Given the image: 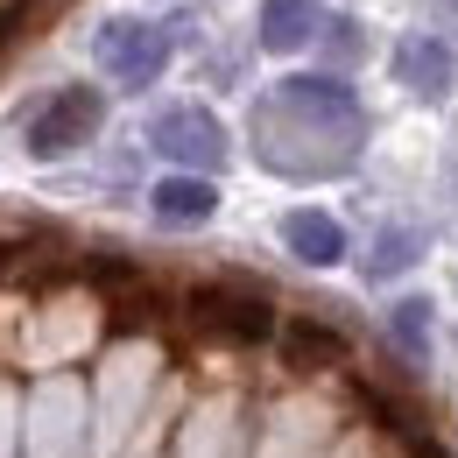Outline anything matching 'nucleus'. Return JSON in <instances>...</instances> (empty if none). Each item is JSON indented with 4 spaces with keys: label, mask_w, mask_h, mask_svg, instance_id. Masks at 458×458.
<instances>
[{
    "label": "nucleus",
    "mask_w": 458,
    "mask_h": 458,
    "mask_svg": "<svg viewBox=\"0 0 458 458\" xmlns=\"http://www.w3.org/2000/svg\"><path fill=\"white\" fill-rule=\"evenodd\" d=\"M445 14H452V21H458V0H445Z\"/></svg>",
    "instance_id": "obj_17"
},
{
    "label": "nucleus",
    "mask_w": 458,
    "mask_h": 458,
    "mask_svg": "<svg viewBox=\"0 0 458 458\" xmlns=\"http://www.w3.org/2000/svg\"><path fill=\"white\" fill-rule=\"evenodd\" d=\"M325 29H332V36H325V43H332V57H352V50H360V36H352V21H345V14H339V21H325Z\"/></svg>",
    "instance_id": "obj_14"
},
{
    "label": "nucleus",
    "mask_w": 458,
    "mask_h": 458,
    "mask_svg": "<svg viewBox=\"0 0 458 458\" xmlns=\"http://www.w3.org/2000/svg\"><path fill=\"white\" fill-rule=\"evenodd\" d=\"M430 310H437L430 296H402V303H388V345H395L402 367H430V332H437Z\"/></svg>",
    "instance_id": "obj_9"
},
{
    "label": "nucleus",
    "mask_w": 458,
    "mask_h": 458,
    "mask_svg": "<svg viewBox=\"0 0 458 458\" xmlns=\"http://www.w3.org/2000/svg\"><path fill=\"white\" fill-rule=\"evenodd\" d=\"M310 36H318V0H261V50L289 57Z\"/></svg>",
    "instance_id": "obj_10"
},
{
    "label": "nucleus",
    "mask_w": 458,
    "mask_h": 458,
    "mask_svg": "<svg viewBox=\"0 0 458 458\" xmlns=\"http://www.w3.org/2000/svg\"><path fill=\"white\" fill-rule=\"evenodd\" d=\"M276 352H283L289 374H325V367H345V360H352V339H345L339 325H325V318H289Z\"/></svg>",
    "instance_id": "obj_6"
},
{
    "label": "nucleus",
    "mask_w": 458,
    "mask_h": 458,
    "mask_svg": "<svg viewBox=\"0 0 458 458\" xmlns=\"http://www.w3.org/2000/svg\"><path fill=\"white\" fill-rule=\"evenodd\" d=\"M212 212H219V176H183V170H170L156 191H148V219H156V226H170V233L205 226Z\"/></svg>",
    "instance_id": "obj_5"
},
{
    "label": "nucleus",
    "mask_w": 458,
    "mask_h": 458,
    "mask_svg": "<svg viewBox=\"0 0 458 458\" xmlns=\"http://www.w3.org/2000/svg\"><path fill=\"white\" fill-rule=\"evenodd\" d=\"M36 7H43V0H0V50H7V43L36 21Z\"/></svg>",
    "instance_id": "obj_13"
},
{
    "label": "nucleus",
    "mask_w": 458,
    "mask_h": 458,
    "mask_svg": "<svg viewBox=\"0 0 458 458\" xmlns=\"http://www.w3.org/2000/svg\"><path fill=\"white\" fill-rule=\"evenodd\" d=\"M452 43L445 36H430V29H416V36H402L395 43V85H409L416 99H445L452 92Z\"/></svg>",
    "instance_id": "obj_7"
},
{
    "label": "nucleus",
    "mask_w": 458,
    "mask_h": 458,
    "mask_svg": "<svg viewBox=\"0 0 458 458\" xmlns=\"http://www.w3.org/2000/svg\"><path fill=\"white\" fill-rule=\"evenodd\" d=\"M14 254H21V240H0V276L14 268Z\"/></svg>",
    "instance_id": "obj_16"
},
{
    "label": "nucleus",
    "mask_w": 458,
    "mask_h": 458,
    "mask_svg": "<svg viewBox=\"0 0 458 458\" xmlns=\"http://www.w3.org/2000/svg\"><path fill=\"white\" fill-rule=\"evenodd\" d=\"M352 402H360V409H367L381 430H395V437H409V430H416V416H409V409H402V402L388 395L381 381H352Z\"/></svg>",
    "instance_id": "obj_12"
},
{
    "label": "nucleus",
    "mask_w": 458,
    "mask_h": 458,
    "mask_svg": "<svg viewBox=\"0 0 458 458\" xmlns=\"http://www.w3.org/2000/svg\"><path fill=\"white\" fill-rule=\"evenodd\" d=\"M170 50H176V36L163 21H106V29H99V64H106V78L134 85V92L170 71Z\"/></svg>",
    "instance_id": "obj_4"
},
{
    "label": "nucleus",
    "mask_w": 458,
    "mask_h": 458,
    "mask_svg": "<svg viewBox=\"0 0 458 458\" xmlns=\"http://www.w3.org/2000/svg\"><path fill=\"white\" fill-rule=\"evenodd\" d=\"M416 254H423V226H381L374 247L360 254V276L367 283H395L402 268H416Z\"/></svg>",
    "instance_id": "obj_11"
},
{
    "label": "nucleus",
    "mask_w": 458,
    "mask_h": 458,
    "mask_svg": "<svg viewBox=\"0 0 458 458\" xmlns=\"http://www.w3.org/2000/svg\"><path fill=\"white\" fill-rule=\"evenodd\" d=\"M283 247L303 268H332V261H345V226L318 205H296V212H283Z\"/></svg>",
    "instance_id": "obj_8"
},
{
    "label": "nucleus",
    "mask_w": 458,
    "mask_h": 458,
    "mask_svg": "<svg viewBox=\"0 0 458 458\" xmlns=\"http://www.w3.org/2000/svg\"><path fill=\"white\" fill-rule=\"evenodd\" d=\"M99 127H106V92H99V85H57V92L29 114L21 148H29L36 163H57V156H71V148H85Z\"/></svg>",
    "instance_id": "obj_2"
},
{
    "label": "nucleus",
    "mask_w": 458,
    "mask_h": 458,
    "mask_svg": "<svg viewBox=\"0 0 458 458\" xmlns=\"http://www.w3.org/2000/svg\"><path fill=\"white\" fill-rule=\"evenodd\" d=\"M409 458H452V452H445L437 437H409Z\"/></svg>",
    "instance_id": "obj_15"
},
{
    "label": "nucleus",
    "mask_w": 458,
    "mask_h": 458,
    "mask_svg": "<svg viewBox=\"0 0 458 458\" xmlns=\"http://www.w3.org/2000/svg\"><path fill=\"white\" fill-rule=\"evenodd\" d=\"M183 318H191L198 332L226 339V345L283 339V318H276L268 289H240V283H191V289H183Z\"/></svg>",
    "instance_id": "obj_1"
},
{
    "label": "nucleus",
    "mask_w": 458,
    "mask_h": 458,
    "mask_svg": "<svg viewBox=\"0 0 458 458\" xmlns=\"http://www.w3.org/2000/svg\"><path fill=\"white\" fill-rule=\"evenodd\" d=\"M148 148H163L183 176H219V163H226V127L205 114V106H170V114L148 120Z\"/></svg>",
    "instance_id": "obj_3"
}]
</instances>
